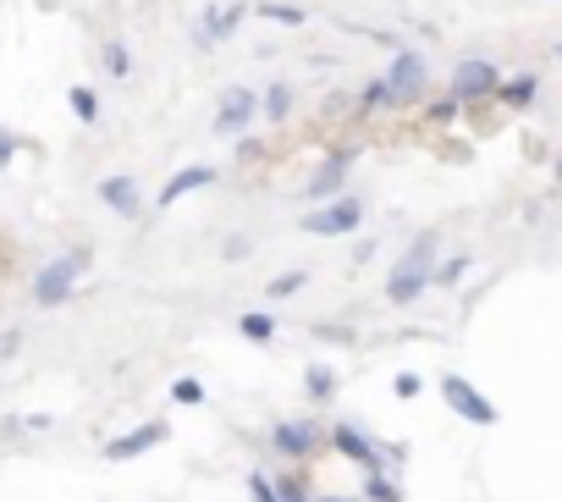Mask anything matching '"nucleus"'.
<instances>
[{
    "mask_svg": "<svg viewBox=\"0 0 562 502\" xmlns=\"http://www.w3.org/2000/svg\"><path fill=\"white\" fill-rule=\"evenodd\" d=\"M430 266H436V232H419L408 243V255L397 260V271L386 277V299L392 304H414L430 288Z\"/></svg>",
    "mask_w": 562,
    "mask_h": 502,
    "instance_id": "nucleus-1",
    "label": "nucleus"
},
{
    "mask_svg": "<svg viewBox=\"0 0 562 502\" xmlns=\"http://www.w3.org/2000/svg\"><path fill=\"white\" fill-rule=\"evenodd\" d=\"M496 67L485 62V56H469V62H458L452 67V83H447V100L452 105H480V100H491L496 94Z\"/></svg>",
    "mask_w": 562,
    "mask_h": 502,
    "instance_id": "nucleus-2",
    "label": "nucleus"
},
{
    "mask_svg": "<svg viewBox=\"0 0 562 502\" xmlns=\"http://www.w3.org/2000/svg\"><path fill=\"white\" fill-rule=\"evenodd\" d=\"M381 94H386V105L419 100L425 94V56L419 51H397L392 67H386V78H381Z\"/></svg>",
    "mask_w": 562,
    "mask_h": 502,
    "instance_id": "nucleus-3",
    "label": "nucleus"
},
{
    "mask_svg": "<svg viewBox=\"0 0 562 502\" xmlns=\"http://www.w3.org/2000/svg\"><path fill=\"white\" fill-rule=\"evenodd\" d=\"M83 266H89V255L78 248V255H61V260H50L40 277H34V304H61L72 288H78V277H83Z\"/></svg>",
    "mask_w": 562,
    "mask_h": 502,
    "instance_id": "nucleus-4",
    "label": "nucleus"
},
{
    "mask_svg": "<svg viewBox=\"0 0 562 502\" xmlns=\"http://www.w3.org/2000/svg\"><path fill=\"white\" fill-rule=\"evenodd\" d=\"M441 398H447V409H452L458 420H469V425H496V403H491L480 387H469L463 376H447V381H441Z\"/></svg>",
    "mask_w": 562,
    "mask_h": 502,
    "instance_id": "nucleus-5",
    "label": "nucleus"
},
{
    "mask_svg": "<svg viewBox=\"0 0 562 502\" xmlns=\"http://www.w3.org/2000/svg\"><path fill=\"white\" fill-rule=\"evenodd\" d=\"M359 221H364V204H359L353 193H348V199L337 193L331 204H321V210L304 221V232H315V237H342V232H353Z\"/></svg>",
    "mask_w": 562,
    "mask_h": 502,
    "instance_id": "nucleus-6",
    "label": "nucleus"
},
{
    "mask_svg": "<svg viewBox=\"0 0 562 502\" xmlns=\"http://www.w3.org/2000/svg\"><path fill=\"white\" fill-rule=\"evenodd\" d=\"M259 116V94L254 89H226L221 111H215V133H243Z\"/></svg>",
    "mask_w": 562,
    "mask_h": 502,
    "instance_id": "nucleus-7",
    "label": "nucleus"
},
{
    "mask_svg": "<svg viewBox=\"0 0 562 502\" xmlns=\"http://www.w3.org/2000/svg\"><path fill=\"white\" fill-rule=\"evenodd\" d=\"M315 442H321V431H315L310 420H281V425L270 431V447H276V453H288V458H310Z\"/></svg>",
    "mask_w": 562,
    "mask_h": 502,
    "instance_id": "nucleus-8",
    "label": "nucleus"
},
{
    "mask_svg": "<svg viewBox=\"0 0 562 502\" xmlns=\"http://www.w3.org/2000/svg\"><path fill=\"white\" fill-rule=\"evenodd\" d=\"M160 442H166V425L149 420V425H138V431H127V436H111V442H105V458L122 464V458H138V453H149V447H160Z\"/></svg>",
    "mask_w": 562,
    "mask_h": 502,
    "instance_id": "nucleus-9",
    "label": "nucleus"
},
{
    "mask_svg": "<svg viewBox=\"0 0 562 502\" xmlns=\"http://www.w3.org/2000/svg\"><path fill=\"white\" fill-rule=\"evenodd\" d=\"M348 171H353V155H348V149H342V155H331V160L315 171L310 199H337V193H342V182H348Z\"/></svg>",
    "mask_w": 562,
    "mask_h": 502,
    "instance_id": "nucleus-10",
    "label": "nucleus"
},
{
    "mask_svg": "<svg viewBox=\"0 0 562 502\" xmlns=\"http://www.w3.org/2000/svg\"><path fill=\"white\" fill-rule=\"evenodd\" d=\"M210 182H215V171H210V166H182V171L160 188V210H171L177 199H188V193H199V188H210Z\"/></svg>",
    "mask_w": 562,
    "mask_h": 502,
    "instance_id": "nucleus-11",
    "label": "nucleus"
},
{
    "mask_svg": "<svg viewBox=\"0 0 562 502\" xmlns=\"http://www.w3.org/2000/svg\"><path fill=\"white\" fill-rule=\"evenodd\" d=\"M331 442H337V453H342V458H353V464H364V469H381L375 442H364L353 425H337V431H331Z\"/></svg>",
    "mask_w": 562,
    "mask_h": 502,
    "instance_id": "nucleus-12",
    "label": "nucleus"
},
{
    "mask_svg": "<svg viewBox=\"0 0 562 502\" xmlns=\"http://www.w3.org/2000/svg\"><path fill=\"white\" fill-rule=\"evenodd\" d=\"M535 94H540V78H535V72H518V78L496 83V100H502L507 111H529V105H535Z\"/></svg>",
    "mask_w": 562,
    "mask_h": 502,
    "instance_id": "nucleus-13",
    "label": "nucleus"
},
{
    "mask_svg": "<svg viewBox=\"0 0 562 502\" xmlns=\"http://www.w3.org/2000/svg\"><path fill=\"white\" fill-rule=\"evenodd\" d=\"M100 199H105L111 210H122L127 221H133V215L144 210V199H138V188H133V177H105V182H100Z\"/></svg>",
    "mask_w": 562,
    "mask_h": 502,
    "instance_id": "nucleus-14",
    "label": "nucleus"
},
{
    "mask_svg": "<svg viewBox=\"0 0 562 502\" xmlns=\"http://www.w3.org/2000/svg\"><path fill=\"white\" fill-rule=\"evenodd\" d=\"M243 12H248L243 0H237V7H226V12H210V18L199 23V45H215V40H226V34L243 23Z\"/></svg>",
    "mask_w": 562,
    "mask_h": 502,
    "instance_id": "nucleus-15",
    "label": "nucleus"
},
{
    "mask_svg": "<svg viewBox=\"0 0 562 502\" xmlns=\"http://www.w3.org/2000/svg\"><path fill=\"white\" fill-rule=\"evenodd\" d=\"M259 111H265L270 122H288V116H293V83H276V89H265Z\"/></svg>",
    "mask_w": 562,
    "mask_h": 502,
    "instance_id": "nucleus-16",
    "label": "nucleus"
},
{
    "mask_svg": "<svg viewBox=\"0 0 562 502\" xmlns=\"http://www.w3.org/2000/svg\"><path fill=\"white\" fill-rule=\"evenodd\" d=\"M100 62H105L111 78H127V72H133V51H127L122 40H105V45H100Z\"/></svg>",
    "mask_w": 562,
    "mask_h": 502,
    "instance_id": "nucleus-17",
    "label": "nucleus"
},
{
    "mask_svg": "<svg viewBox=\"0 0 562 502\" xmlns=\"http://www.w3.org/2000/svg\"><path fill=\"white\" fill-rule=\"evenodd\" d=\"M254 18H270V23H288V29H299L304 23V7H288V0H265V7H248Z\"/></svg>",
    "mask_w": 562,
    "mask_h": 502,
    "instance_id": "nucleus-18",
    "label": "nucleus"
},
{
    "mask_svg": "<svg viewBox=\"0 0 562 502\" xmlns=\"http://www.w3.org/2000/svg\"><path fill=\"white\" fill-rule=\"evenodd\" d=\"M67 105H72V116H78V122H100V94H94V89H72V94H67Z\"/></svg>",
    "mask_w": 562,
    "mask_h": 502,
    "instance_id": "nucleus-19",
    "label": "nucleus"
},
{
    "mask_svg": "<svg viewBox=\"0 0 562 502\" xmlns=\"http://www.w3.org/2000/svg\"><path fill=\"white\" fill-rule=\"evenodd\" d=\"M237 332H243L248 343H270V332H276V321H270V315H243V321H237Z\"/></svg>",
    "mask_w": 562,
    "mask_h": 502,
    "instance_id": "nucleus-20",
    "label": "nucleus"
},
{
    "mask_svg": "<svg viewBox=\"0 0 562 502\" xmlns=\"http://www.w3.org/2000/svg\"><path fill=\"white\" fill-rule=\"evenodd\" d=\"M364 497H370V502H403V491H397V486H392L381 469H370V486H364Z\"/></svg>",
    "mask_w": 562,
    "mask_h": 502,
    "instance_id": "nucleus-21",
    "label": "nucleus"
},
{
    "mask_svg": "<svg viewBox=\"0 0 562 502\" xmlns=\"http://www.w3.org/2000/svg\"><path fill=\"white\" fill-rule=\"evenodd\" d=\"M304 381H310V398H331V392H337V376H331L326 365H315Z\"/></svg>",
    "mask_w": 562,
    "mask_h": 502,
    "instance_id": "nucleus-22",
    "label": "nucleus"
},
{
    "mask_svg": "<svg viewBox=\"0 0 562 502\" xmlns=\"http://www.w3.org/2000/svg\"><path fill=\"white\" fill-rule=\"evenodd\" d=\"M248 497H254V502H281V497H276V486H270V480H265L259 469L248 475Z\"/></svg>",
    "mask_w": 562,
    "mask_h": 502,
    "instance_id": "nucleus-23",
    "label": "nucleus"
},
{
    "mask_svg": "<svg viewBox=\"0 0 562 502\" xmlns=\"http://www.w3.org/2000/svg\"><path fill=\"white\" fill-rule=\"evenodd\" d=\"M171 398H177V403H204V387H199V381H188V376H182V381H177V387H171Z\"/></svg>",
    "mask_w": 562,
    "mask_h": 502,
    "instance_id": "nucleus-24",
    "label": "nucleus"
},
{
    "mask_svg": "<svg viewBox=\"0 0 562 502\" xmlns=\"http://www.w3.org/2000/svg\"><path fill=\"white\" fill-rule=\"evenodd\" d=\"M463 271H469V260H452V266H441V271H436V288H452Z\"/></svg>",
    "mask_w": 562,
    "mask_h": 502,
    "instance_id": "nucleus-25",
    "label": "nucleus"
},
{
    "mask_svg": "<svg viewBox=\"0 0 562 502\" xmlns=\"http://www.w3.org/2000/svg\"><path fill=\"white\" fill-rule=\"evenodd\" d=\"M419 387H425V381H419L414 370H403V376H397V398H419Z\"/></svg>",
    "mask_w": 562,
    "mask_h": 502,
    "instance_id": "nucleus-26",
    "label": "nucleus"
},
{
    "mask_svg": "<svg viewBox=\"0 0 562 502\" xmlns=\"http://www.w3.org/2000/svg\"><path fill=\"white\" fill-rule=\"evenodd\" d=\"M299 288H304V271H299V277H281V282H270V293H276V299H288V293H299Z\"/></svg>",
    "mask_w": 562,
    "mask_h": 502,
    "instance_id": "nucleus-27",
    "label": "nucleus"
},
{
    "mask_svg": "<svg viewBox=\"0 0 562 502\" xmlns=\"http://www.w3.org/2000/svg\"><path fill=\"white\" fill-rule=\"evenodd\" d=\"M12 155H18V138H12V133H0V166H7Z\"/></svg>",
    "mask_w": 562,
    "mask_h": 502,
    "instance_id": "nucleus-28",
    "label": "nucleus"
},
{
    "mask_svg": "<svg viewBox=\"0 0 562 502\" xmlns=\"http://www.w3.org/2000/svg\"><path fill=\"white\" fill-rule=\"evenodd\" d=\"M321 502H348V497H321Z\"/></svg>",
    "mask_w": 562,
    "mask_h": 502,
    "instance_id": "nucleus-29",
    "label": "nucleus"
}]
</instances>
